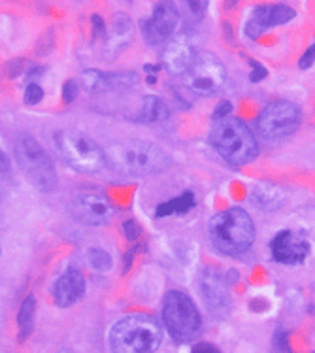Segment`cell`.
Wrapping results in <instances>:
<instances>
[{"label": "cell", "mask_w": 315, "mask_h": 353, "mask_svg": "<svg viewBox=\"0 0 315 353\" xmlns=\"http://www.w3.org/2000/svg\"><path fill=\"white\" fill-rule=\"evenodd\" d=\"M302 112L298 104L291 101H274L263 108L257 117V129L266 140L289 137L298 129Z\"/></svg>", "instance_id": "cell-8"}, {"label": "cell", "mask_w": 315, "mask_h": 353, "mask_svg": "<svg viewBox=\"0 0 315 353\" xmlns=\"http://www.w3.org/2000/svg\"><path fill=\"white\" fill-rule=\"evenodd\" d=\"M193 353H221L214 344H210V342H199L196 346L193 347Z\"/></svg>", "instance_id": "cell-31"}, {"label": "cell", "mask_w": 315, "mask_h": 353, "mask_svg": "<svg viewBox=\"0 0 315 353\" xmlns=\"http://www.w3.org/2000/svg\"><path fill=\"white\" fill-rule=\"evenodd\" d=\"M255 223L242 208H229L215 214L210 221V238L219 252L240 255L255 242Z\"/></svg>", "instance_id": "cell-4"}, {"label": "cell", "mask_w": 315, "mask_h": 353, "mask_svg": "<svg viewBox=\"0 0 315 353\" xmlns=\"http://www.w3.org/2000/svg\"><path fill=\"white\" fill-rule=\"evenodd\" d=\"M206 2H185V10L187 14L194 17V19H201L202 15L206 14Z\"/></svg>", "instance_id": "cell-28"}, {"label": "cell", "mask_w": 315, "mask_h": 353, "mask_svg": "<svg viewBox=\"0 0 315 353\" xmlns=\"http://www.w3.org/2000/svg\"><path fill=\"white\" fill-rule=\"evenodd\" d=\"M202 295L208 303L210 310L214 312L215 316H223L229 312V295L227 289L219 280V276L214 274V270H206L202 276Z\"/></svg>", "instance_id": "cell-17"}, {"label": "cell", "mask_w": 315, "mask_h": 353, "mask_svg": "<svg viewBox=\"0 0 315 353\" xmlns=\"http://www.w3.org/2000/svg\"><path fill=\"white\" fill-rule=\"evenodd\" d=\"M106 165L127 176H151L168 168L170 159L145 140H123L108 148Z\"/></svg>", "instance_id": "cell-1"}, {"label": "cell", "mask_w": 315, "mask_h": 353, "mask_svg": "<svg viewBox=\"0 0 315 353\" xmlns=\"http://www.w3.org/2000/svg\"><path fill=\"white\" fill-rule=\"evenodd\" d=\"M196 51L194 43L187 34H178L170 42L166 43L163 51V66L172 76H183L189 70V66L193 65Z\"/></svg>", "instance_id": "cell-14"}, {"label": "cell", "mask_w": 315, "mask_h": 353, "mask_svg": "<svg viewBox=\"0 0 315 353\" xmlns=\"http://www.w3.org/2000/svg\"><path fill=\"white\" fill-rule=\"evenodd\" d=\"M170 116V112L166 108V104L159 97L148 94L142 102V108L138 112V116L134 117V121L138 123H161L165 121L166 117Z\"/></svg>", "instance_id": "cell-20"}, {"label": "cell", "mask_w": 315, "mask_h": 353, "mask_svg": "<svg viewBox=\"0 0 315 353\" xmlns=\"http://www.w3.org/2000/svg\"><path fill=\"white\" fill-rule=\"evenodd\" d=\"M179 12L172 2H159L153 8L150 19L142 23V32L145 42L151 46H159L172 37L178 27Z\"/></svg>", "instance_id": "cell-11"}, {"label": "cell", "mask_w": 315, "mask_h": 353, "mask_svg": "<svg viewBox=\"0 0 315 353\" xmlns=\"http://www.w3.org/2000/svg\"><path fill=\"white\" fill-rule=\"evenodd\" d=\"M123 232H125V238H127L129 242H134L136 238H140L142 229H140V225H138L136 221L129 219V221H125V223H123Z\"/></svg>", "instance_id": "cell-26"}, {"label": "cell", "mask_w": 315, "mask_h": 353, "mask_svg": "<svg viewBox=\"0 0 315 353\" xmlns=\"http://www.w3.org/2000/svg\"><path fill=\"white\" fill-rule=\"evenodd\" d=\"M210 142L217 153L232 166L247 165L258 153L257 140L251 129L238 117H225L215 123Z\"/></svg>", "instance_id": "cell-3"}, {"label": "cell", "mask_w": 315, "mask_h": 353, "mask_svg": "<svg viewBox=\"0 0 315 353\" xmlns=\"http://www.w3.org/2000/svg\"><path fill=\"white\" fill-rule=\"evenodd\" d=\"M163 332L151 316L130 314L114 325L110 332L112 353H155L161 346Z\"/></svg>", "instance_id": "cell-2"}, {"label": "cell", "mask_w": 315, "mask_h": 353, "mask_svg": "<svg viewBox=\"0 0 315 353\" xmlns=\"http://www.w3.org/2000/svg\"><path fill=\"white\" fill-rule=\"evenodd\" d=\"M55 144L63 159L78 172L99 174L106 166L104 150L79 130H61L55 134Z\"/></svg>", "instance_id": "cell-6"}, {"label": "cell", "mask_w": 315, "mask_h": 353, "mask_svg": "<svg viewBox=\"0 0 315 353\" xmlns=\"http://www.w3.org/2000/svg\"><path fill=\"white\" fill-rule=\"evenodd\" d=\"M296 17V12L289 4H261L255 8L251 19L245 25V34L253 40H257L265 30L285 25Z\"/></svg>", "instance_id": "cell-12"}, {"label": "cell", "mask_w": 315, "mask_h": 353, "mask_svg": "<svg viewBox=\"0 0 315 353\" xmlns=\"http://www.w3.org/2000/svg\"><path fill=\"white\" fill-rule=\"evenodd\" d=\"M14 153L23 176L29 180L32 188L40 191H51L55 188L57 183L55 165L34 138L30 134H19L14 144Z\"/></svg>", "instance_id": "cell-5"}, {"label": "cell", "mask_w": 315, "mask_h": 353, "mask_svg": "<svg viewBox=\"0 0 315 353\" xmlns=\"http://www.w3.org/2000/svg\"><path fill=\"white\" fill-rule=\"evenodd\" d=\"M163 323L178 342L194 339L202 327V317L193 299L183 291H168L163 301Z\"/></svg>", "instance_id": "cell-7"}, {"label": "cell", "mask_w": 315, "mask_h": 353, "mask_svg": "<svg viewBox=\"0 0 315 353\" xmlns=\"http://www.w3.org/2000/svg\"><path fill=\"white\" fill-rule=\"evenodd\" d=\"M230 112H232V104L227 101H223V102H219L217 106H215L214 117L215 119H225V117H229Z\"/></svg>", "instance_id": "cell-30"}, {"label": "cell", "mask_w": 315, "mask_h": 353, "mask_svg": "<svg viewBox=\"0 0 315 353\" xmlns=\"http://www.w3.org/2000/svg\"><path fill=\"white\" fill-rule=\"evenodd\" d=\"M78 93H79V87L74 79L65 81V85H63V101H65L66 104H70V102L76 101Z\"/></svg>", "instance_id": "cell-25"}, {"label": "cell", "mask_w": 315, "mask_h": 353, "mask_svg": "<svg viewBox=\"0 0 315 353\" xmlns=\"http://www.w3.org/2000/svg\"><path fill=\"white\" fill-rule=\"evenodd\" d=\"M314 353H315V352H314Z\"/></svg>", "instance_id": "cell-34"}, {"label": "cell", "mask_w": 315, "mask_h": 353, "mask_svg": "<svg viewBox=\"0 0 315 353\" xmlns=\"http://www.w3.org/2000/svg\"><path fill=\"white\" fill-rule=\"evenodd\" d=\"M227 78V70L219 59L210 51L196 53L193 65L183 74L185 85L199 94H214L219 91Z\"/></svg>", "instance_id": "cell-9"}, {"label": "cell", "mask_w": 315, "mask_h": 353, "mask_svg": "<svg viewBox=\"0 0 315 353\" xmlns=\"http://www.w3.org/2000/svg\"><path fill=\"white\" fill-rule=\"evenodd\" d=\"M10 170V159L6 157V153L0 150V174H4Z\"/></svg>", "instance_id": "cell-33"}, {"label": "cell", "mask_w": 315, "mask_h": 353, "mask_svg": "<svg viewBox=\"0 0 315 353\" xmlns=\"http://www.w3.org/2000/svg\"><path fill=\"white\" fill-rule=\"evenodd\" d=\"M250 65H251V74H250V79L251 81H261V79H265L266 76H268V72H266V68L258 61H255V59H250Z\"/></svg>", "instance_id": "cell-27"}, {"label": "cell", "mask_w": 315, "mask_h": 353, "mask_svg": "<svg viewBox=\"0 0 315 353\" xmlns=\"http://www.w3.org/2000/svg\"><path fill=\"white\" fill-rule=\"evenodd\" d=\"M253 201L258 208L263 210H278L285 201V193L280 185L274 183H258L253 189Z\"/></svg>", "instance_id": "cell-19"}, {"label": "cell", "mask_w": 315, "mask_h": 353, "mask_svg": "<svg viewBox=\"0 0 315 353\" xmlns=\"http://www.w3.org/2000/svg\"><path fill=\"white\" fill-rule=\"evenodd\" d=\"M136 74L132 72H101V70H85L81 74V83L91 93H102L112 89H125L136 81Z\"/></svg>", "instance_id": "cell-16"}, {"label": "cell", "mask_w": 315, "mask_h": 353, "mask_svg": "<svg viewBox=\"0 0 315 353\" xmlns=\"http://www.w3.org/2000/svg\"><path fill=\"white\" fill-rule=\"evenodd\" d=\"M196 206V199H194L193 191H185L179 196L172 199V201L163 202L161 206H157L155 216L157 217H168V216H179V214H187L189 210H193Z\"/></svg>", "instance_id": "cell-21"}, {"label": "cell", "mask_w": 315, "mask_h": 353, "mask_svg": "<svg viewBox=\"0 0 315 353\" xmlns=\"http://www.w3.org/2000/svg\"><path fill=\"white\" fill-rule=\"evenodd\" d=\"M53 301L59 308H70L85 293V278L78 268H66L53 285Z\"/></svg>", "instance_id": "cell-15"}, {"label": "cell", "mask_w": 315, "mask_h": 353, "mask_svg": "<svg viewBox=\"0 0 315 353\" xmlns=\"http://www.w3.org/2000/svg\"><path fill=\"white\" fill-rule=\"evenodd\" d=\"M314 61H315V42L312 43L308 50H306V53L302 55L301 63H298V65H301L302 70H306V68H309V66L314 65Z\"/></svg>", "instance_id": "cell-29"}, {"label": "cell", "mask_w": 315, "mask_h": 353, "mask_svg": "<svg viewBox=\"0 0 315 353\" xmlns=\"http://www.w3.org/2000/svg\"><path fill=\"white\" fill-rule=\"evenodd\" d=\"M72 216L79 223L89 227H102L114 216V204L99 191H78L70 201Z\"/></svg>", "instance_id": "cell-10"}, {"label": "cell", "mask_w": 315, "mask_h": 353, "mask_svg": "<svg viewBox=\"0 0 315 353\" xmlns=\"http://www.w3.org/2000/svg\"><path fill=\"white\" fill-rule=\"evenodd\" d=\"M93 27H94V34H101V37H104V21H102L101 15H93Z\"/></svg>", "instance_id": "cell-32"}, {"label": "cell", "mask_w": 315, "mask_h": 353, "mask_svg": "<svg viewBox=\"0 0 315 353\" xmlns=\"http://www.w3.org/2000/svg\"><path fill=\"white\" fill-rule=\"evenodd\" d=\"M36 319V301L34 296L29 295L21 303L19 314H17V327H19V342H25L34 331Z\"/></svg>", "instance_id": "cell-22"}, {"label": "cell", "mask_w": 315, "mask_h": 353, "mask_svg": "<svg viewBox=\"0 0 315 353\" xmlns=\"http://www.w3.org/2000/svg\"><path fill=\"white\" fill-rule=\"evenodd\" d=\"M274 259L281 265H301L308 259L309 242L296 231H281L272 240Z\"/></svg>", "instance_id": "cell-13"}, {"label": "cell", "mask_w": 315, "mask_h": 353, "mask_svg": "<svg viewBox=\"0 0 315 353\" xmlns=\"http://www.w3.org/2000/svg\"><path fill=\"white\" fill-rule=\"evenodd\" d=\"M87 259L91 263V267H93L94 270H99V272H106V270L112 268V257H110V253L104 252L102 248H93V250H89Z\"/></svg>", "instance_id": "cell-23"}, {"label": "cell", "mask_w": 315, "mask_h": 353, "mask_svg": "<svg viewBox=\"0 0 315 353\" xmlns=\"http://www.w3.org/2000/svg\"><path fill=\"white\" fill-rule=\"evenodd\" d=\"M42 99H43L42 85H38L36 81L27 83V89H25V102L32 106V104H38Z\"/></svg>", "instance_id": "cell-24"}, {"label": "cell", "mask_w": 315, "mask_h": 353, "mask_svg": "<svg viewBox=\"0 0 315 353\" xmlns=\"http://www.w3.org/2000/svg\"><path fill=\"white\" fill-rule=\"evenodd\" d=\"M134 37V23L127 14H115L112 19V29L106 37V46L110 51H119L127 48Z\"/></svg>", "instance_id": "cell-18"}]
</instances>
